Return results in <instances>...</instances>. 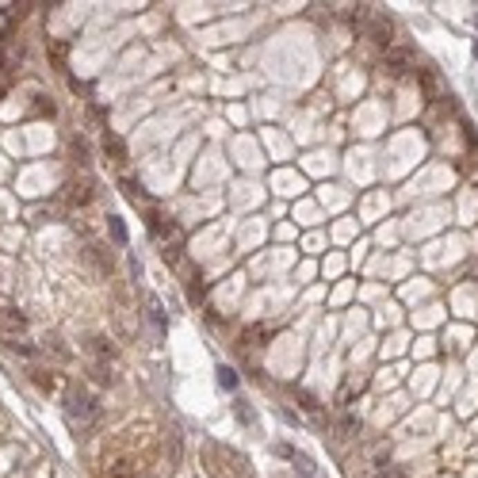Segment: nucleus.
I'll use <instances>...</instances> for the list:
<instances>
[{"instance_id": "nucleus-12", "label": "nucleus", "mask_w": 478, "mask_h": 478, "mask_svg": "<svg viewBox=\"0 0 478 478\" xmlns=\"http://www.w3.org/2000/svg\"><path fill=\"white\" fill-rule=\"evenodd\" d=\"M218 387H222V390H238V371L222 363V367H218Z\"/></svg>"}, {"instance_id": "nucleus-15", "label": "nucleus", "mask_w": 478, "mask_h": 478, "mask_svg": "<svg viewBox=\"0 0 478 478\" xmlns=\"http://www.w3.org/2000/svg\"><path fill=\"white\" fill-rule=\"evenodd\" d=\"M238 413H241V421H245V425H253V410H249V402H241V398H238Z\"/></svg>"}, {"instance_id": "nucleus-10", "label": "nucleus", "mask_w": 478, "mask_h": 478, "mask_svg": "<svg viewBox=\"0 0 478 478\" xmlns=\"http://www.w3.org/2000/svg\"><path fill=\"white\" fill-rule=\"evenodd\" d=\"M31 379L39 390H58V375L54 371H31Z\"/></svg>"}, {"instance_id": "nucleus-16", "label": "nucleus", "mask_w": 478, "mask_h": 478, "mask_svg": "<svg viewBox=\"0 0 478 478\" xmlns=\"http://www.w3.org/2000/svg\"><path fill=\"white\" fill-rule=\"evenodd\" d=\"M475 54H478V42H475Z\"/></svg>"}, {"instance_id": "nucleus-7", "label": "nucleus", "mask_w": 478, "mask_h": 478, "mask_svg": "<svg viewBox=\"0 0 478 478\" xmlns=\"http://www.w3.org/2000/svg\"><path fill=\"white\" fill-rule=\"evenodd\" d=\"M276 452H280V455H283V459H291V463H295V467H298V470H303V475H306V478H314V470H318V467H314V463H310V459H306V455H303V452H295V448H287V444H280V448H276Z\"/></svg>"}, {"instance_id": "nucleus-2", "label": "nucleus", "mask_w": 478, "mask_h": 478, "mask_svg": "<svg viewBox=\"0 0 478 478\" xmlns=\"http://www.w3.org/2000/svg\"><path fill=\"white\" fill-rule=\"evenodd\" d=\"M96 417H99V405H96V394L92 390H84V387H69V394H66V421L73 425V429H92L96 425Z\"/></svg>"}, {"instance_id": "nucleus-3", "label": "nucleus", "mask_w": 478, "mask_h": 478, "mask_svg": "<svg viewBox=\"0 0 478 478\" xmlns=\"http://www.w3.org/2000/svg\"><path fill=\"white\" fill-rule=\"evenodd\" d=\"M27 329V318L19 310H0V337L19 341V333Z\"/></svg>"}, {"instance_id": "nucleus-5", "label": "nucleus", "mask_w": 478, "mask_h": 478, "mask_svg": "<svg viewBox=\"0 0 478 478\" xmlns=\"http://www.w3.org/2000/svg\"><path fill=\"white\" fill-rule=\"evenodd\" d=\"M387 69L402 77V73H410V69H417V66H413V54H410V50H390V54H387Z\"/></svg>"}, {"instance_id": "nucleus-6", "label": "nucleus", "mask_w": 478, "mask_h": 478, "mask_svg": "<svg viewBox=\"0 0 478 478\" xmlns=\"http://www.w3.org/2000/svg\"><path fill=\"white\" fill-rule=\"evenodd\" d=\"M146 306H149V322H153V329H157V341H165V306H161V298L146 295Z\"/></svg>"}, {"instance_id": "nucleus-14", "label": "nucleus", "mask_w": 478, "mask_h": 478, "mask_svg": "<svg viewBox=\"0 0 478 478\" xmlns=\"http://www.w3.org/2000/svg\"><path fill=\"white\" fill-rule=\"evenodd\" d=\"M50 54H54V61L61 66V61H66V54H69V46H66V42H54V46H50Z\"/></svg>"}, {"instance_id": "nucleus-4", "label": "nucleus", "mask_w": 478, "mask_h": 478, "mask_svg": "<svg viewBox=\"0 0 478 478\" xmlns=\"http://www.w3.org/2000/svg\"><path fill=\"white\" fill-rule=\"evenodd\" d=\"M390 31H394V23H390L387 16H375V12H371V23H367V35L375 42H379V46H387L390 42Z\"/></svg>"}, {"instance_id": "nucleus-13", "label": "nucleus", "mask_w": 478, "mask_h": 478, "mask_svg": "<svg viewBox=\"0 0 478 478\" xmlns=\"http://www.w3.org/2000/svg\"><path fill=\"white\" fill-rule=\"evenodd\" d=\"M268 341V329H264V325H249V329H245V337H241V341H245V345H249V341Z\"/></svg>"}, {"instance_id": "nucleus-9", "label": "nucleus", "mask_w": 478, "mask_h": 478, "mask_svg": "<svg viewBox=\"0 0 478 478\" xmlns=\"http://www.w3.org/2000/svg\"><path fill=\"white\" fill-rule=\"evenodd\" d=\"M104 149H108V157H115V161H126V146L115 134H104Z\"/></svg>"}, {"instance_id": "nucleus-1", "label": "nucleus", "mask_w": 478, "mask_h": 478, "mask_svg": "<svg viewBox=\"0 0 478 478\" xmlns=\"http://www.w3.org/2000/svg\"><path fill=\"white\" fill-rule=\"evenodd\" d=\"M199 463H203L207 478H253L249 459L222 440H207L203 452H199Z\"/></svg>"}, {"instance_id": "nucleus-8", "label": "nucleus", "mask_w": 478, "mask_h": 478, "mask_svg": "<svg viewBox=\"0 0 478 478\" xmlns=\"http://www.w3.org/2000/svg\"><path fill=\"white\" fill-rule=\"evenodd\" d=\"M92 188H96V184H92L88 176H84V184H73V188H69V191H73V195H69V199H73L77 207H88V203H92V195H96V191H92Z\"/></svg>"}, {"instance_id": "nucleus-11", "label": "nucleus", "mask_w": 478, "mask_h": 478, "mask_svg": "<svg viewBox=\"0 0 478 478\" xmlns=\"http://www.w3.org/2000/svg\"><path fill=\"white\" fill-rule=\"evenodd\" d=\"M108 233H111V241H115V245H126V226H123V218H119V215L108 218Z\"/></svg>"}]
</instances>
